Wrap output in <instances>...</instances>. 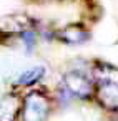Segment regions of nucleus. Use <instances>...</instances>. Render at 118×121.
Here are the masks:
<instances>
[{
	"label": "nucleus",
	"instance_id": "obj_6",
	"mask_svg": "<svg viewBox=\"0 0 118 121\" xmlns=\"http://www.w3.org/2000/svg\"><path fill=\"white\" fill-rule=\"evenodd\" d=\"M45 75V66H32L28 70H25L23 73H20V76L17 78V85L18 86H32L35 85L38 80H42V76Z\"/></svg>",
	"mask_w": 118,
	"mask_h": 121
},
{
	"label": "nucleus",
	"instance_id": "obj_4",
	"mask_svg": "<svg viewBox=\"0 0 118 121\" xmlns=\"http://www.w3.org/2000/svg\"><path fill=\"white\" fill-rule=\"evenodd\" d=\"M55 35L60 42H63L67 45H82L91 38V33L86 28H83L82 25H68V27L58 30Z\"/></svg>",
	"mask_w": 118,
	"mask_h": 121
},
{
	"label": "nucleus",
	"instance_id": "obj_1",
	"mask_svg": "<svg viewBox=\"0 0 118 121\" xmlns=\"http://www.w3.org/2000/svg\"><path fill=\"white\" fill-rule=\"evenodd\" d=\"M50 113V101L45 93L30 91L23 98L22 121H45Z\"/></svg>",
	"mask_w": 118,
	"mask_h": 121
},
{
	"label": "nucleus",
	"instance_id": "obj_3",
	"mask_svg": "<svg viewBox=\"0 0 118 121\" xmlns=\"http://www.w3.org/2000/svg\"><path fill=\"white\" fill-rule=\"evenodd\" d=\"M23 99L15 93H7L0 98V121H15L17 114L22 113Z\"/></svg>",
	"mask_w": 118,
	"mask_h": 121
},
{
	"label": "nucleus",
	"instance_id": "obj_7",
	"mask_svg": "<svg viewBox=\"0 0 118 121\" xmlns=\"http://www.w3.org/2000/svg\"><path fill=\"white\" fill-rule=\"evenodd\" d=\"M98 96L106 106H118V85H100Z\"/></svg>",
	"mask_w": 118,
	"mask_h": 121
},
{
	"label": "nucleus",
	"instance_id": "obj_5",
	"mask_svg": "<svg viewBox=\"0 0 118 121\" xmlns=\"http://www.w3.org/2000/svg\"><path fill=\"white\" fill-rule=\"evenodd\" d=\"M93 78L98 85H118V68L100 61L93 66Z\"/></svg>",
	"mask_w": 118,
	"mask_h": 121
},
{
	"label": "nucleus",
	"instance_id": "obj_8",
	"mask_svg": "<svg viewBox=\"0 0 118 121\" xmlns=\"http://www.w3.org/2000/svg\"><path fill=\"white\" fill-rule=\"evenodd\" d=\"M20 38H22V42H23V45L27 47L28 52H30V50L35 47V43H37V33H35L33 30H23V32L20 33Z\"/></svg>",
	"mask_w": 118,
	"mask_h": 121
},
{
	"label": "nucleus",
	"instance_id": "obj_2",
	"mask_svg": "<svg viewBox=\"0 0 118 121\" xmlns=\"http://www.w3.org/2000/svg\"><path fill=\"white\" fill-rule=\"evenodd\" d=\"M63 85L72 96L88 99L93 96V81L82 71H68L63 76Z\"/></svg>",
	"mask_w": 118,
	"mask_h": 121
}]
</instances>
